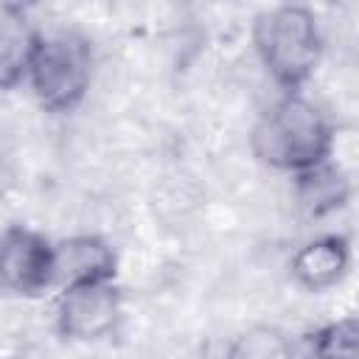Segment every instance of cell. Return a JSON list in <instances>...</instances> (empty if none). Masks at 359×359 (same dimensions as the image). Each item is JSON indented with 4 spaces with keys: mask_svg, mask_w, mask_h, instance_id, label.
Wrapping results in <instances>:
<instances>
[{
    "mask_svg": "<svg viewBox=\"0 0 359 359\" xmlns=\"http://www.w3.org/2000/svg\"><path fill=\"white\" fill-rule=\"evenodd\" d=\"M250 146L264 165L297 177L328 163L334 151V129L309 98L286 93L258 118Z\"/></svg>",
    "mask_w": 359,
    "mask_h": 359,
    "instance_id": "1",
    "label": "cell"
},
{
    "mask_svg": "<svg viewBox=\"0 0 359 359\" xmlns=\"http://www.w3.org/2000/svg\"><path fill=\"white\" fill-rule=\"evenodd\" d=\"M252 45L266 73L286 93H297L320 65L323 34L311 8L283 3L255 17Z\"/></svg>",
    "mask_w": 359,
    "mask_h": 359,
    "instance_id": "2",
    "label": "cell"
},
{
    "mask_svg": "<svg viewBox=\"0 0 359 359\" xmlns=\"http://www.w3.org/2000/svg\"><path fill=\"white\" fill-rule=\"evenodd\" d=\"M31 90L42 109L70 112L76 109L93 81V48L79 31L39 34L36 50L31 56L28 76Z\"/></svg>",
    "mask_w": 359,
    "mask_h": 359,
    "instance_id": "3",
    "label": "cell"
},
{
    "mask_svg": "<svg viewBox=\"0 0 359 359\" xmlns=\"http://www.w3.org/2000/svg\"><path fill=\"white\" fill-rule=\"evenodd\" d=\"M53 283V244L25 224L6 227L0 233V294L36 297Z\"/></svg>",
    "mask_w": 359,
    "mask_h": 359,
    "instance_id": "4",
    "label": "cell"
},
{
    "mask_svg": "<svg viewBox=\"0 0 359 359\" xmlns=\"http://www.w3.org/2000/svg\"><path fill=\"white\" fill-rule=\"evenodd\" d=\"M121 306L123 297L112 280H84L62 286V294L56 300V328L67 339H101L115 331Z\"/></svg>",
    "mask_w": 359,
    "mask_h": 359,
    "instance_id": "5",
    "label": "cell"
},
{
    "mask_svg": "<svg viewBox=\"0 0 359 359\" xmlns=\"http://www.w3.org/2000/svg\"><path fill=\"white\" fill-rule=\"evenodd\" d=\"M53 272L56 283H84V280H112L115 252L98 236H73L53 244Z\"/></svg>",
    "mask_w": 359,
    "mask_h": 359,
    "instance_id": "6",
    "label": "cell"
},
{
    "mask_svg": "<svg viewBox=\"0 0 359 359\" xmlns=\"http://www.w3.org/2000/svg\"><path fill=\"white\" fill-rule=\"evenodd\" d=\"M39 31L17 3H0V90L17 87L31 67Z\"/></svg>",
    "mask_w": 359,
    "mask_h": 359,
    "instance_id": "7",
    "label": "cell"
},
{
    "mask_svg": "<svg viewBox=\"0 0 359 359\" xmlns=\"http://www.w3.org/2000/svg\"><path fill=\"white\" fill-rule=\"evenodd\" d=\"M351 264V247L342 236H320L309 244H303L292 255V275L306 289H331L339 283Z\"/></svg>",
    "mask_w": 359,
    "mask_h": 359,
    "instance_id": "8",
    "label": "cell"
},
{
    "mask_svg": "<svg viewBox=\"0 0 359 359\" xmlns=\"http://www.w3.org/2000/svg\"><path fill=\"white\" fill-rule=\"evenodd\" d=\"M348 194H351L348 177L331 163H323L311 171L297 174V202L311 216H325L342 208L348 202Z\"/></svg>",
    "mask_w": 359,
    "mask_h": 359,
    "instance_id": "9",
    "label": "cell"
},
{
    "mask_svg": "<svg viewBox=\"0 0 359 359\" xmlns=\"http://www.w3.org/2000/svg\"><path fill=\"white\" fill-rule=\"evenodd\" d=\"M306 359H359L356 317H342L311 331L306 337Z\"/></svg>",
    "mask_w": 359,
    "mask_h": 359,
    "instance_id": "10",
    "label": "cell"
},
{
    "mask_svg": "<svg viewBox=\"0 0 359 359\" xmlns=\"http://www.w3.org/2000/svg\"><path fill=\"white\" fill-rule=\"evenodd\" d=\"M227 359H294V345L280 328L255 325L230 342Z\"/></svg>",
    "mask_w": 359,
    "mask_h": 359,
    "instance_id": "11",
    "label": "cell"
}]
</instances>
